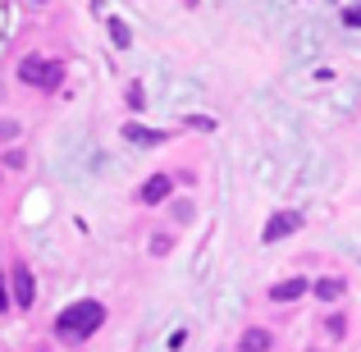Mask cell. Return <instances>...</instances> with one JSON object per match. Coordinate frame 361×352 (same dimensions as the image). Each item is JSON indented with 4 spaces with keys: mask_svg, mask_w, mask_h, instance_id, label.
<instances>
[{
    "mask_svg": "<svg viewBox=\"0 0 361 352\" xmlns=\"http://www.w3.org/2000/svg\"><path fill=\"white\" fill-rule=\"evenodd\" d=\"M18 78L27 83V87L37 92H55L64 78V64L60 60H42V55H27V60H18Z\"/></svg>",
    "mask_w": 361,
    "mask_h": 352,
    "instance_id": "7a4b0ae2",
    "label": "cell"
},
{
    "mask_svg": "<svg viewBox=\"0 0 361 352\" xmlns=\"http://www.w3.org/2000/svg\"><path fill=\"white\" fill-rule=\"evenodd\" d=\"M316 293H320V298H325V302L343 298V279H320V284H316Z\"/></svg>",
    "mask_w": 361,
    "mask_h": 352,
    "instance_id": "30bf717a",
    "label": "cell"
},
{
    "mask_svg": "<svg viewBox=\"0 0 361 352\" xmlns=\"http://www.w3.org/2000/svg\"><path fill=\"white\" fill-rule=\"evenodd\" d=\"M302 229V215L298 211H279V215H270V224H265V243H283L288 233H298Z\"/></svg>",
    "mask_w": 361,
    "mask_h": 352,
    "instance_id": "277c9868",
    "label": "cell"
},
{
    "mask_svg": "<svg viewBox=\"0 0 361 352\" xmlns=\"http://www.w3.org/2000/svg\"><path fill=\"white\" fill-rule=\"evenodd\" d=\"M238 352H270V329H247L238 339Z\"/></svg>",
    "mask_w": 361,
    "mask_h": 352,
    "instance_id": "52a82bcc",
    "label": "cell"
},
{
    "mask_svg": "<svg viewBox=\"0 0 361 352\" xmlns=\"http://www.w3.org/2000/svg\"><path fill=\"white\" fill-rule=\"evenodd\" d=\"M110 42H115L119 51H123V46L133 42V32H128V23H123V18H110Z\"/></svg>",
    "mask_w": 361,
    "mask_h": 352,
    "instance_id": "9c48e42d",
    "label": "cell"
},
{
    "mask_svg": "<svg viewBox=\"0 0 361 352\" xmlns=\"http://www.w3.org/2000/svg\"><path fill=\"white\" fill-rule=\"evenodd\" d=\"M101 320H106V307H101V302H73V307H64V316H60V339H73V344H78V339H87V334H97L101 329Z\"/></svg>",
    "mask_w": 361,
    "mask_h": 352,
    "instance_id": "6da1fadb",
    "label": "cell"
},
{
    "mask_svg": "<svg viewBox=\"0 0 361 352\" xmlns=\"http://www.w3.org/2000/svg\"><path fill=\"white\" fill-rule=\"evenodd\" d=\"M9 311V289H5V279H0V316Z\"/></svg>",
    "mask_w": 361,
    "mask_h": 352,
    "instance_id": "e0dca14e",
    "label": "cell"
},
{
    "mask_svg": "<svg viewBox=\"0 0 361 352\" xmlns=\"http://www.w3.org/2000/svg\"><path fill=\"white\" fill-rule=\"evenodd\" d=\"M9 279H14V307H18V311H27V307L37 302V289H32V270H27V265L18 261L14 270H9Z\"/></svg>",
    "mask_w": 361,
    "mask_h": 352,
    "instance_id": "3957f363",
    "label": "cell"
},
{
    "mask_svg": "<svg viewBox=\"0 0 361 352\" xmlns=\"http://www.w3.org/2000/svg\"><path fill=\"white\" fill-rule=\"evenodd\" d=\"M14 138H18V123L5 119V123H0V142H14Z\"/></svg>",
    "mask_w": 361,
    "mask_h": 352,
    "instance_id": "7c38bea8",
    "label": "cell"
},
{
    "mask_svg": "<svg viewBox=\"0 0 361 352\" xmlns=\"http://www.w3.org/2000/svg\"><path fill=\"white\" fill-rule=\"evenodd\" d=\"M325 329H329V334H334V339H338V334H343V329H348V325H343V316H334V320H325Z\"/></svg>",
    "mask_w": 361,
    "mask_h": 352,
    "instance_id": "2e32d148",
    "label": "cell"
},
{
    "mask_svg": "<svg viewBox=\"0 0 361 352\" xmlns=\"http://www.w3.org/2000/svg\"><path fill=\"white\" fill-rule=\"evenodd\" d=\"M183 123H188V128H202V133H211V128H215V123H211V119H202V115H192V119H183Z\"/></svg>",
    "mask_w": 361,
    "mask_h": 352,
    "instance_id": "9a60e30c",
    "label": "cell"
},
{
    "mask_svg": "<svg viewBox=\"0 0 361 352\" xmlns=\"http://www.w3.org/2000/svg\"><path fill=\"white\" fill-rule=\"evenodd\" d=\"M169 188H174V183H169V174H151L147 188H142V202H147V206H160L169 197Z\"/></svg>",
    "mask_w": 361,
    "mask_h": 352,
    "instance_id": "5b68a950",
    "label": "cell"
},
{
    "mask_svg": "<svg viewBox=\"0 0 361 352\" xmlns=\"http://www.w3.org/2000/svg\"><path fill=\"white\" fill-rule=\"evenodd\" d=\"M343 23L348 28H361V5H343Z\"/></svg>",
    "mask_w": 361,
    "mask_h": 352,
    "instance_id": "8fae6325",
    "label": "cell"
},
{
    "mask_svg": "<svg viewBox=\"0 0 361 352\" xmlns=\"http://www.w3.org/2000/svg\"><path fill=\"white\" fill-rule=\"evenodd\" d=\"M302 293H307V279H279V284L270 289V298H274V302H298Z\"/></svg>",
    "mask_w": 361,
    "mask_h": 352,
    "instance_id": "8992f818",
    "label": "cell"
},
{
    "mask_svg": "<svg viewBox=\"0 0 361 352\" xmlns=\"http://www.w3.org/2000/svg\"><path fill=\"white\" fill-rule=\"evenodd\" d=\"M123 138H128V142H147V147H156L160 133H147L142 123H128V128H123Z\"/></svg>",
    "mask_w": 361,
    "mask_h": 352,
    "instance_id": "ba28073f",
    "label": "cell"
},
{
    "mask_svg": "<svg viewBox=\"0 0 361 352\" xmlns=\"http://www.w3.org/2000/svg\"><path fill=\"white\" fill-rule=\"evenodd\" d=\"M128 106H133V110H142V106H147V97H142V87H128Z\"/></svg>",
    "mask_w": 361,
    "mask_h": 352,
    "instance_id": "5bb4252c",
    "label": "cell"
},
{
    "mask_svg": "<svg viewBox=\"0 0 361 352\" xmlns=\"http://www.w3.org/2000/svg\"><path fill=\"white\" fill-rule=\"evenodd\" d=\"M169 215H174V220H183V224H188V220H192V206H188V202H174V211H169Z\"/></svg>",
    "mask_w": 361,
    "mask_h": 352,
    "instance_id": "4fadbf2b",
    "label": "cell"
}]
</instances>
